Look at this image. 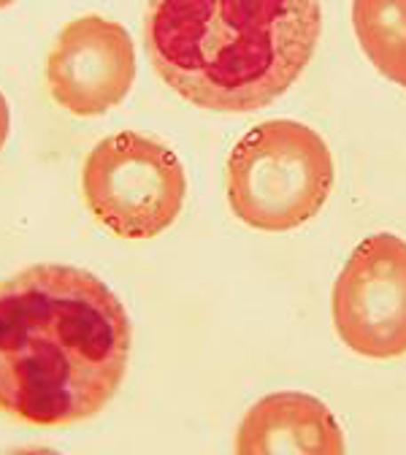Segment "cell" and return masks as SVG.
Returning <instances> with one entry per match:
<instances>
[{"label":"cell","mask_w":406,"mask_h":455,"mask_svg":"<svg viewBox=\"0 0 406 455\" xmlns=\"http://www.w3.org/2000/svg\"><path fill=\"white\" fill-rule=\"evenodd\" d=\"M131 317L108 284L38 263L0 282V412L66 428L106 410L131 361Z\"/></svg>","instance_id":"obj_1"},{"label":"cell","mask_w":406,"mask_h":455,"mask_svg":"<svg viewBox=\"0 0 406 455\" xmlns=\"http://www.w3.org/2000/svg\"><path fill=\"white\" fill-rule=\"evenodd\" d=\"M320 33V0H149L144 20L160 82L225 114L282 98L312 63Z\"/></svg>","instance_id":"obj_2"},{"label":"cell","mask_w":406,"mask_h":455,"mask_svg":"<svg viewBox=\"0 0 406 455\" xmlns=\"http://www.w3.org/2000/svg\"><path fill=\"white\" fill-rule=\"evenodd\" d=\"M336 165L317 131L268 120L247 131L227 157V204L255 231L284 234L320 214Z\"/></svg>","instance_id":"obj_3"},{"label":"cell","mask_w":406,"mask_h":455,"mask_svg":"<svg viewBox=\"0 0 406 455\" xmlns=\"http://www.w3.org/2000/svg\"><path fill=\"white\" fill-rule=\"evenodd\" d=\"M82 193L90 214L114 236L155 239L182 214L187 177L168 144L123 131L87 155Z\"/></svg>","instance_id":"obj_4"},{"label":"cell","mask_w":406,"mask_h":455,"mask_svg":"<svg viewBox=\"0 0 406 455\" xmlns=\"http://www.w3.org/2000/svg\"><path fill=\"white\" fill-rule=\"evenodd\" d=\"M338 339L371 361L406 355V242L366 236L344 263L330 296Z\"/></svg>","instance_id":"obj_5"},{"label":"cell","mask_w":406,"mask_h":455,"mask_svg":"<svg viewBox=\"0 0 406 455\" xmlns=\"http://www.w3.org/2000/svg\"><path fill=\"white\" fill-rule=\"evenodd\" d=\"M136 79L128 30L98 14L68 22L46 57L49 95L76 117H98L125 100Z\"/></svg>","instance_id":"obj_6"},{"label":"cell","mask_w":406,"mask_h":455,"mask_svg":"<svg viewBox=\"0 0 406 455\" xmlns=\"http://www.w3.org/2000/svg\"><path fill=\"white\" fill-rule=\"evenodd\" d=\"M236 450L242 455L306 452L341 455L344 434L333 412L306 393H271L244 415Z\"/></svg>","instance_id":"obj_7"},{"label":"cell","mask_w":406,"mask_h":455,"mask_svg":"<svg viewBox=\"0 0 406 455\" xmlns=\"http://www.w3.org/2000/svg\"><path fill=\"white\" fill-rule=\"evenodd\" d=\"M353 28L371 66L406 87V0H353Z\"/></svg>","instance_id":"obj_8"},{"label":"cell","mask_w":406,"mask_h":455,"mask_svg":"<svg viewBox=\"0 0 406 455\" xmlns=\"http://www.w3.org/2000/svg\"><path fill=\"white\" fill-rule=\"evenodd\" d=\"M9 131H12V108H9L6 95L0 92V149H4V144L9 139Z\"/></svg>","instance_id":"obj_9"},{"label":"cell","mask_w":406,"mask_h":455,"mask_svg":"<svg viewBox=\"0 0 406 455\" xmlns=\"http://www.w3.org/2000/svg\"><path fill=\"white\" fill-rule=\"evenodd\" d=\"M9 4H14V0H0V9H6Z\"/></svg>","instance_id":"obj_10"}]
</instances>
